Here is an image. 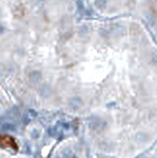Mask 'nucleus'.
I'll return each instance as SVG.
<instances>
[{"label":"nucleus","instance_id":"1","mask_svg":"<svg viewBox=\"0 0 157 158\" xmlns=\"http://www.w3.org/2000/svg\"><path fill=\"white\" fill-rule=\"evenodd\" d=\"M0 146L4 148H10L14 151L19 150L17 140L13 136L8 135H0Z\"/></svg>","mask_w":157,"mask_h":158}]
</instances>
